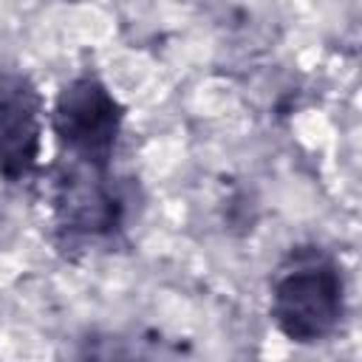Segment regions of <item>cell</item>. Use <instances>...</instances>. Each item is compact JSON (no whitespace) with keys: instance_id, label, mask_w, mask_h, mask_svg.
<instances>
[{"instance_id":"6da1fadb","label":"cell","mask_w":362,"mask_h":362,"mask_svg":"<svg viewBox=\"0 0 362 362\" xmlns=\"http://www.w3.org/2000/svg\"><path fill=\"white\" fill-rule=\"evenodd\" d=\"M345 272L320 243L291 246L269 280V320L294 345L331 339L348 311Z\"/></svg>"},{"instance_id":"7a4b0ae2","label":"cell","mask_w":362,"mask_h":362,"mask_svg":"<svg viewBox=\"0 0 362 362\" xmlns=\"http://www.w3.org/2000/svg\"><path fill=\"white\" fill-rule=\"evenodd\" d=\"M124 116L127 107L107 82L96 71H79L57 90L51 107V130L59 144V158L113 173Z\"/></svg>"},{"instance_id":"3957f363","label":"cell","mask_w":362,"mask_h":362,"mask_svg":"<svg viewBox=\"0 0 362 362\" xmlns=\"http://www.w3.org/2000/svg\"><path fill=\"white\" fill-rule=\"evenodd\" d=\"M51 215L59 249L113 243L124 235L127 198L113 173L59 158L51 170Z\"/></svg>"},{"instance_id":"277c9868","label":"cell","mask_w":362,"mask_h":362,"mask_svg":"<svg viewBox=\"0 0 362 362\" xmlns=\"http://www.w3.org/2000/svg\"><path fill=\"white\" fill-rule=\"evenodd\" d=\"M45 99L34 79L0 62V178L28 184L40 175Z\"/></svg>"}]
</instances>
